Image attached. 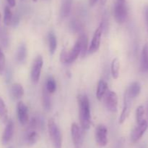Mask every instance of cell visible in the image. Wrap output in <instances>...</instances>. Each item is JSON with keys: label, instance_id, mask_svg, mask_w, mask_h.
<instances>
[{"label": "cell", "instance_id": "13", "mask_svg": "<svg viewBox=\"0 0 148 148\" xmlns=\"http://www.w3.org/2000/svg\"><path fill=\"white\" fill-rule=\"evenodd\" d=\"M14 126L13 120H8L4 133H3L2 137H1V143L3 145H7L10 142L14 134Z\"/></svg>", "mask_w": 148, "mask_h": 148}, {"label": "cell", "instance_id": "40", "mask_svg": "<svg viewBox=\"0 0 148 148\" xmlns=\"http://www.w3.org/2000/svg\"><path fill=\"white\" fill-rule=\"evenodd\" d=\"M34 1H37V0H33Z\"/></svg>", "mask_w": 148, "mask_h": 148}, {"label": "cell", "instance_id": "22", "mask_svg": "<svg viewBox=\"0 0 148 148\" xmlns=\"http://www.w3.org/2000/svg\"><path fill=\"white\" fill-rule=\"evenodd\" d=\"M79 40L80 41V44H81V56L82 57L86 55L87 52L88 51V36H87L85 33H81L80 35H79Z\"/></svg>", "mask_w": 148, "mask_h": 148}, {"label": "cell", "instance_id": "32", "mask_svg": "<svg viewBox=\"0 0 148 148\" xmlns=\"http://www.w3.org/2000/svg\"><path fill=\"white\" fill-rule=\"evenodd\" d=\"M19 22H20V17L19 15H14L12 17V24L13 26H17L19 24Z\"/></svg>", "mask_w": 148, "mask_h": 148}, {"label": "cell", "instance_id": "34", "mask_svg": "<svg viewBox=\"0 0 148 148\" xmlns=\"http://www.w3.org/2000/svg\"><path fill=\"white\" fill-rule=\"evenodd\" d=\"M11 78L12 74L11 72H10V70H9V71H7V72H6V81H7V83H9L11 81Z\"/></svg>", "mask_w": 148, "mask_h": 148}, {"label": "cell", "instance_id": "21", "mask_svg": "<svg viewBox=\"0 0 148 148\" xmlns=\"http://www.w3.org/2000/svg\"><path fill=\"white\" fill-rule=\"evenodd\" d=\"M27 57V48L24 44H21L17 48L16 59L19 63H23L25 61Z\"/></svg>", "mask_w": 148, "mask_h": 148}, {"label": "cell", "instance_id": "33", "mask_svg": "<svg viewBox=\"0 0 148 148\" xmlns=\"http://www.w3.org/2000/svg\"><path fill=\"white\" fill-rule=\"evenodd\" d=\"M144 12H145V17L146 25H147V30H148V4L145 7Z\"/></svg>", "mask_w": 148, "mask_h": 148}, {"label": "cell", "instance_id": "19", "mask_svg": "<svg viewBox=\"0 0 148 148\" xmlns=\"http://www.w3.org/2000/svg\"><path fill=\"white\" fill-rule=\"evenodd\" d=\"M38 139V134L36 129H28L25 135V141L27 145H33L37 142Z\"/></svg>", "mask_w": 148, "mask_h": 148}, {"label": "cell", "instance_id": "9", "mask_svg": "<svg viewBox=\"0 0 148 148\" xmlns=\"http://www.w3.org/2000/svg\"><path fill=\"white\" fill-rule=\"evenodd\" d=\"M103 32V27L100 24V26L97 28L95 33H94L92 41H91L90 45L89 48H88V53L89 54L95 53V52H96L99 49L100 46H101V36H102Z\"/></svg>", "mask_w": 148, "mask_h": 148}, {"label": "cell", "instance_id": "20", "mask_svg": "<svg viewBox=\"0 0 148 148\" xmlns=\"http://www.w3.org/2000/svg\"><path fill=\"white\" fill-rule=\"evenodd\" d=\"M42 102L44 110L49 111L51 109V100L50 93L46 90V88H43L42 93Z\"/></svg>", "mask_w": 148, "mask_h": 148}, {"label": "cell", "instance_id": "8", "mask_svg": "<svg viewBox=\"0 0 148 148\" xmlns=\"http://www.w3.org/2000/svg\"><path fill=\"white\" fill-rule=\"evenodd\" d=\"M103 98L107 109L112 113H116L118 109V96L116 93L113 91H108Z\"/></svg>", "mask_w": 148, "mask_h": 148}, {"label": "cell", "instance_id": "7", "mask_svg": "<svg viewBox=\"0 0 148 148\" xmlns=\"http://www.w3.org/2000/svg\"><path fill=\"white\" fill-rule=\"evenodd\" d=\"M95 137L96 143L98 146H106L108 144V129L105 125H98L95 129Z\"/></svg>", "mask_w": 148, "mask_h": 148}, {"label": "cell", "instance_id": "38", "mask_svg": "<svg viewBox=\"0 0 148 148\" xmlns=\"http://www.w3.org/2000/svg\"><path fill=\"white\" fill-rule=\"evenodd\" d=\"M140 148H147V147H146L145 145H142Z\"/></svg>", "mask_w": 148, "mask_h": 148}, {"label": "cell", "instance_id": "37", "mask_svg": "<svg viewBox=\"0 0 148 148\" xmlns=\"http://www.w3.org/2000/svg\"><path fill=\"white\" fill-rule=\"evenodd\" d=\"M106 1H107V0H101V4H103V5H104V4L106 3Z\"/></svg>", "mask_w": 148, "mask_h": 148}, {"label": "cell", "instance_id": "28", "mask_svg": "<svg viewBox=\"0 0 148 148\" xmlns=\"http://www.w3.org/2000/svg\"><path fill=\"white\" fill-rule=\"evenodd\" d=\"M0 43L4 48H7L9 45L8 33L5 28H1L0 30Z\"/></svg>", "mask_w": 148, "mask_h": 148}, {"label": "cell", "instance_id": "36", "mask_svg": "<svg viewBox=\"0 0 148 148\" xmlns=\"http://www.w3.org/2000/svg\"><path fill=\"white\" fill-rule=\"evenodd\" d=\"M97 1H98V0H90V4L91 6L95 5V3L97 2Z\"/></svg>", "mask_w": 148, "mask_h": 148}, {"label": "cell", "instance_id": "6", "mask_svg": "<svg viewBox=\"0 0 148 148\" xmlns=\"http://www.w3.org/2000/svg\"><path fill=\"white\" fill-rule=\"evenodd\" d=\"M43 65V59L41 55H38L36 57L33 65H32L30 76L31 80L34 84H37L40 78V73H41L42 68Z\"/></svg>", "mask_w": 148, "mask_h": 148}, {"label": "cell", "instance_id": "24", "mask_svg": "<svg viewBox=\"0 0 148 148\" xmlns=\"http://www.w3.org/2000/svg\"><path fill=\"white\" fill-rule=\"evenodd\" d=\"M0 120L3 123H7L8 121V111L1 97H0Z\"/></svg>", "mask_w": 148, "mask_h": 148}, {"label": "cell", "instance_id": "31", "mask_svg": "<svg viewBox=\"0 0 148 148\" xmlns=\"http://www.w3.org/2000/svg\"><path fill=\"white\" fill-rule=\"evenodd\" d=\"M6 59L4 54L1 49L0 48V75H3L5 71Z\"/></svg>", "mask_w": 148, "mask_h": 148}, {"label": "cell", "instance_id": "23", "mask_svg": "<svg viewBox=\"0 0 148 148\" xmlns=\"http://www.w3.org/2000/svg\"><path fill=\"white\" fill-rule=\"evenodd\" d=\"M48 41H49V49L51 55H53L57 47V40L54 33L51 32L48 36Z\"/></svg>", "mask_w": 148, "mask_h": 148}, {"label": "cell", "instance_id": "39", "mask_svg": "<svg viewBox=\"0 0 148 148\" xmlns=\"http://www.w3.org/2000/svg\"><path fill=\"white\" fill-rule=\"evenodd\" d=\"M0 20H1V14H0Z\"/></svg>", "mask_w": 148, "mask_h": 148}, {"label": "cell", "instance_id": "12", "mask_svg": "<svg viewBox=\"0 0 148 148\" xmlns=\"http://www.w3.org/2000/svg\"><path fill=\"white\" fill-rule=\"evenodd\" d=\"M17 117L22 125H26L28 122V109L23 102H19L17 105Z\"/></svg>", "mask_w": 148, "mask_h": 148}, {"label": "cell", "instance_id": "17", "mask_svg": "<svg viewBox=\"0 0 148 148\" xmlns=\"http://www.w3.org/2000/svg\"><path fill=\"white\" fill-rule=\"evenodd\" d=\"M140 68L143 72H148V43L145 44L142 51Z\"/></svg>", "mask_w": 148, "mask_h": 148}, {"label": "cell", "instance_id": "2", "mask_svg": "<svg viewBox=\"0 0 148 148\" xmlns=\"http://www.w3.org/2000/svg\"><path fill=\"white\" fill-rule=\"evenodd\" d=\"M48 131L49 137L51 140L53 148H62V136L58 125L53 119H50L48 122Z\"/></svg>", "mask_w": 148, "mask_h": 148}, {"label": "cell", "instance_id": "27", "mask_svg": "<svg viewBox=\"0 0 148 148\" xmlns=\"http://www.w3.org/2000/svg\"><path fill=\"white\" fill-rule=\"evenodd\" d=\"M46 89L50 94L54 93L56 89V83L54 78L52 76H49L47 78L46 84Z\"/></svg>", "mask_w": 148, "mask_h": 148}, {"label": "cell", "instance_id": "35", "mask_svg": "<svg viewBox=\"0 0 148 148\" xmlns=\"http://www.w3.org/2000/svg\"><path fill=\"white\" fill-rule=\"evenodd\" d=\"M7 3L10 5V7H14L16 4V1L15 0H7Z\"/></svg>", "mask_w": 148, "mask_h": 148}, {"label": "cell", "instance_id": "1", "mask_svg": "<svg viewBox=\"0 0 148 148\" xmlns=\"http://www.w3.org/2000/svg\"><path fill=\"white\" fill-rule=\"evenodd\" d=\"M77 101L81 127L83 130H88L91 124L90 106L89 99L85 94H79L77 97Z\"/></svg>", "mask_w": 148, "mask_h": 148}, {"label": "cell", "instance_id": "26", "mask_svg": "<svg viewBox=\"0 0 148 148\" xmlns=\"http://www.w3.org/2000/svg\"><path fill=\"white\" fill-rule=\"evenodd\" d=\"M69 28L75 33H81L83 30V25L79 20L75 19V20H72L70 21Z\"/></svg>", "mask_w": 148, "mask_h": 148}, {"label": "cell", "instance_id": "25", "mask_svg": "<svg viewBox=\"0 0 148 148\" xmlns=\"http://www.w3.org/2000/svg\"><path fill=\"white\" fill-rule=\"evenodd\" d=\"M119 68H120V63L119 61L118 58H114L112 60L111 65V75L114 79H117L119 75Z\"/></svg>", "mask_w": 148, "mask_h": 148}, {"label": "cell", "instance_id": "4", "mask_svg": "<svg viewBox=\"0 0 148 148\" xmlns=\"http://www.w3.org/2000/svg\"><path fill=\"white\" fill-rule=\"evenodd\" d=\"M114 15L116 20L119 24H122L128 17V7L126 0H116L114 5Z\"/></svg>", "mask_w": 148, "mask_h": 148}, {"label": "cell", "instance_id": "10", "mask_svg": "<svg viewBox=\"0 0 148 148\" xmlns=\"http://www.w3.org/2000/svg\"><path fill=\"white\" fill-rule=\"evenodd\" d=\"M148 128V123L146 120H144L140 123H138L137 126L132 130L131 133V141L133 143L138 142L142 136L144 135Z\"/></svg>", "mask_w": 148, "mask_h": 148}, {"label": "cell", "instance_id": "18", "mask_svg": "<svg viewBox=\"0 0 148 148\" xmlns=\"http://www.w3.org/2000/svg\"><path fill=\"white\" fill-rule=\"evenodd\" d=\"M11 94L14 99L18 100L23 97L24 95V89L23 86L17 83L12 84L11 87Z\"/></svg>", "mask_w": 148, "mask_h": 148}, {"label": "cell", "instance_id": "11", "mask_svg": "<svg viewBox=\"0 0 148 148\" xmlns=\"http://www.w3.org/2000/svg\"><path fill=\"white\" fill-rule=\"evenodd\" d=\"M132 99L130 98L127 93H124V105H123V110L121 113V115L119 117V123H124L126 120V119L128 118L130 115V111H131L132 107Z\"/></svg>", "mask_w": 148, "mask_h": 148}, {"label": "cell", "instance_id": "3", "mask_svg": "<svg viewBox=\"0 0 148 148\" xmlns=\"http://www.w3.org/2000/svg\"><path fill=\"white\" fill-rule=\"evenodd\" d=\"M80 53L81 44L80 41L78 39L76 43L75 44L74 46L72 48V49L69 52H67L66 49H63L60 55V60L63 63H72V62H75L77 59V57L80 55Z\"/></svg>", "mask_w": 148, "mask_h": 148}, {"label": "cell", "instance_id": "41", "mask_svg": "<svg viewBox=\"0 0 148 148\" xmlns=\"http://www.w3.org/2000/svg\"><path fill=\"white\" fill-rule=\"evenodd\" d=\"M10 148H12V147H10Z\"/></svg>", "mask_w": 148, "mask_h": 148}, {"label": "cell", "instance_id": "30", "mask_svg": "<svg viewBox=\"0 0 148 148\" xmlns=\"http://www.w3.org/2000/svg\"><path fill=\"white\" fill-rule=\"evenodd\" d=\"M145 115V107L143 105H140L137 107L136 110V120H137V124L143 122L144 119Z\"/></svg>", "mask_w": 148, "mask_h": 148}, {"label": "cell", "instance_id": "5", "mask_svg": "<svg viewBox=\"0 0 148 148\" xmlns=\"http://www.w3.org/2000/svg\"><path fill=\"white\" fill-rule=\"evenodd\" d=\"M71 135L74 147L81 148L83 144V132L77 123H73L71 126Z\"/></svg>", "mask_w": 148, "mask_h": 148}, {"label": "cell", "instance_id": "14", "mask_svg": "<svg viewBox=\"0 0 148 148\" xmlns=\"http://www.w3.org/2000/svg\"><path fill=\"white\" fill-rule=\"evenodd\" d=\"M125 92L127 93V95H128L130 98H132L133 100V99L138 97L139 94L141 92V85H140V83L137 82V81L132 82L130 86H129V87L127 89Z\"/></svg>", "mask_w": 148, "mask_h": 148}, {"label": "cell", "instance_id": "16", "mask_svg": "<svg viewBox=\"0 0 148 148\" xmlns=\"http://www.w3.org/2000/svg\"><path fill=\"white\" fill-rule=\"evenodd\" d=\"M108 91V84L104 80H101L98 84L96 90V97L98 100H102Z\"/></svg>", "mask_w": 148, "mask_h": 148}, {"label": "cell", "instance_id": "29", "mask_svg": "<svg viewBox=\"0 0 148 148\" xmlns=\"http://www.w3.org/2000/svg\"><path fill=\"white\" fill-rule=\"evenodd\" d=\"M12 13L10 7L8 6L5 7L4 12V23L6 26H9L12 24Z\"/></svg>", "mask_w": 148, "mask_h": 148}, {"label": "cell", "instance_id": "15", "mask_svg": "<svg viewBox=\"0 0 148 148\" xmlns=\"http://www.w3.org/2000/svg\"><path fill=\"white\" fill-rule=\"evenodd\" d=\"M73 0H62L60 10V16L62 18H66L69 15L72 10Z\"/></svg>", "mask_w": 148, "mask_h": 148}]
</instances>
